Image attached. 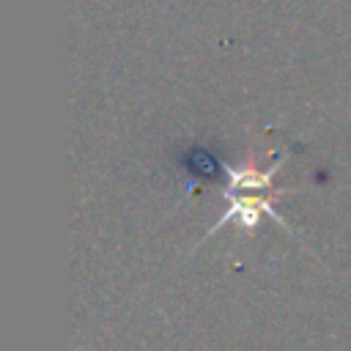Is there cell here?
<instances>
[{
  "instance_id": "6da1fadb",
  "label": "cell",
  "mask_w": 351,
  "mask_h": 351,
  "mask_svg": "<svg viewBox=\"0 0 351 351\" xmlns=\"http://www.w3.org/2000/svg\"><path fill=\"white\" fill-rule=\"evenodd\" d=\"M225 197L230 200V206L225 208V214H222V217L214 222V228H211L206 236H211L214 230H219V228H222V225H228L230 219H236L241 228L252 230V228L261 222V217H263V214H269V217H271L277 225H282L288 233H293V230L288 228V222H285V219H282V217H280V214L271 208V203H269V197H266V195H261V197H247V195H239V192L225 189Z\"/></svg>"
},
{
  "instance_id": "7a4b0ae2",
  "label": "cell",
  "mask_w": 351,
  "mask_h": 351,
  "mask_svg": "<svg viewBox=\"0 0 351 351\" xmlns=\"http://www.w3.org/2000/svg\"><path fill=\"white\" fill-rule=\"evenodd\" d=\"M222 167H225V173H228V189H230V192H244V189H269L274 173L280 170V162H274L266 173L255 170L252 165H250V167H241V170H233L230 165H222Z\"/></svg>"
}]
</instances>
